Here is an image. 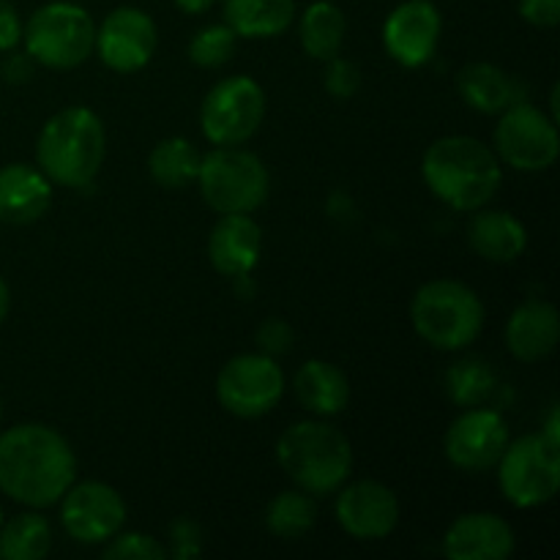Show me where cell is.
<instances>
[{
    "mask_svg": "<svg viewBox=\"0 0 560 560\" xmlns=\"http://www.w3.org/2000/svg\"><path fill=\"white\" fill-rule=\"evenodd\" d=\"M77 479L69 441L47 424H16L0 435V492L33 509L63 498Z\"/></svg>",
    "mask_w": 560,
    "mask_h": 560,
    "instance_id": "obj_1",
    "label": "cell"
},
{
    "mask_svg": "<svg viewBox=\"0 0 560 560\" xmlns=\"http://www.w3.org/2000/svg\"><path fill=\"white\" fill-rule=\"evenodd\" d=\"M421 175L432 195L454 211H479L492 202L503 180L501 159L490 145L465 135L441 137L427 148Z\"/></svg>",
    "mask_w": 560,
    "mask_h": 560,
    "instance_id": "obj_2",
    "label": "cell"
},
{
    "mask_svg": "<svg viewBox=\"0 0 560 560\" xmlns=\"http://www.w3.org/2000/svg\"><path fill=\"white\" fill-rule=\"evenodd\" d=\"M104 148L107 135L102 118L88 107H66L44 124L36 142V162L52 184L85 189L102 170Z\"/></svg>",
    "mask_w": 560,
    "mask_h": 560,
    "instance_id": "obj_3",
    "label": "cell"
},
{
    "mask_svg": "<svg viewBox=\"0 0 560 560\" xmlns=\"http://www.w3.org/2000/svg\"><path fill=\"white\" fill-rule=\"evenodd\" d=\"M277 463L312 498L334 495L353 470L350 441L326 421L290 424L277 441Z\"/></svg>",
    "mask_w": 560,
    "mask_h": 560,
    "instance_id": "obj_4",
    "label": "cell"
},
{
    "mask_svg": "<svg viewBox=\"0 0 560 560\" xmlns=\"http://www.w3.org/2000/svg\"><path fill=\"white\" fill-rule=\"evenodd\" d=\"M416 334L438 350H463L485 326V304L457 279H435L416 290L410 304Z\"/></svg>",
    "mask_w": 560,
    "mask_h": 560,
    "instance_id": "obj_5",
    "label": "cell"
},
{
    "mask_svg": "<svg viewBox=\"0 0 560 560\" xmlns=\"http://www.w3.org/2000/svg\"><path fill=\"white\" fill-rule=\"evenodd\" d=\"M22 42L36 63L58 71L77 69L96 47V22L82 5L55 0L22 25Z\"/></svg>",
    "mask_w": 560,
    "mask_h": 560,
    "instance_id": "obj_6",
    "label": "cell"
},
{
    "mask_svg": "<svg viewBox=\"0 0 560 560\" xmlns=\"http://www.w3.org/2000/svg\"><path fill=\"white\" fill-rule=\"evenodd\" d=\"M202 200L224 213H252L268 200L271 175L260 156L238 145H217L206 153L197 173Z\"/></svg>",
    "mask_w": 560,
    "mask_h": 560,
    "instance_id": "obj_7",
    "label": "cell"
},
{
    "mask_svg": "<svg viewBox=\"0 0 560 560\" xmlns=\"http://www.w3.org/2000/svg\"><path fill=\"white\" fill-rule=\"evenodd\" d=\"M498 481L506 501L517 509H536L550 503L560 487V448L541 435H525L509 441L498 459Z\"/></svg>",
    "mask_w": 560,
    "mask_h": 560,
    "instance_id": "obj_8",
    "label": "cell"
},
{
    "mask_svg": "<svg viewBox=\"0 0 560 560\" xmlns=\"http://www.w3.org/2000/svg\"><path fill=\"white\" fill-rule=\"evenodd\" d=\"M266 118V93L252 77L235 74L217 82L202 98L200 126L213 145H244Z\"/></svg>",
    "mask_w": 560,
    "mask_h": 560,
    "instance_id": "obj_9",
    "label": "cell"
},
{
    "mask_svg": "<svg viewBox=\"0 0 560 560\" xmlns=\"http://www.w3.org/2000/svg\"><path fill=\"white\" fill-rule=\"evenodd\" d=\"M558 124L528 102H514L495 126V156L520 173H541L558 162Z\"/></svg>",
    "mask_w": 560,
    "mask_h": 560,
    "instance_id": "obj_10",
    "label": "cell"
},
{
    "mask_svg": "<svg viewBox=\"0 0 560 560\" xmlns=\"http://www.w3.org/2000/svg\"><path fill=\"white\" fill-rule=\"evenodd\" d=\"M284 394V375L277 359L266 353H241L222 366L217 397L238 419H260Z\"/></svg>",
    "mask_w": 560,
    "mask_h": 560,
    "instance_id": "obj_11",
    "label": "cell"
},
{
    "mask_svg": "<svg viewBox=\"0 0 560 560\" xmlns=\"http://www.w3.org/2000/svg\"><path fill=\"white\" fill-rule=\"evenodd\" d=\"M58 503L63 530L80 545H102L124 530V498L104 481H74Z\"/></svg>",
    "mask_w": 560,
    "mask_h": 560,
    "instance_id": "obj_12",
    "label": "cell"
},
{
    "mask_svg": "<svg viewBox=\"0 0 560 560\" xmlns=\"http://www.w3.org/2000/svg\"><path fill=\"white\" fill-rule=\"evenodd\" d=\"M509 441V424L498 410L487 408H470L463 416L452 421L443 438V452L452 465L459 470H490L495 468L498 459L506 452Z\"/></svg>",
    "mask_w": 560,
    "mask_h": 560,
    "instance_id": "obj_13",
    "label": "cell"
},
{
    "mask_svg": "<svg viewBox=\"0 0 560 560\" xmlns=\"http://www.w3.org/2000/svg\"><path fill=\"white\" fill-rule=\"evenodd\" d=\"M159 31L151 14L135 5H120L104 16L102 27H96V52L113 71L135 74L151 63L156 52Z\"/></svg>",
    "mask_w": 560,
    "mask_h": 560,
    "instance_id": "obj_14",
    "label": "cell"
},
{
    "mask_svg": "<svg viewBox=\"0 0 560 560\" xmlns=\"http://www.w3.org/2000/svg\"><path fill=\"white\" fill-rule=\"evenodd\" d=\"M443 20L432 0H405L383 25L386 52L405 69H421L430 63L441 42Z\"/></svg>",
    "mask_w": 560,
    "mask_h": 560,
    "instance_id": "obj_15",
    "label": "cell"
},
{
    "mask_svg": "<svg viewBox=\"0 0 560 560\" xmlns=\"http://www.w3.org/2000/svg\"><path fill=\"white\" fill-rule=\"evenodd\" d=\"M337 523L353 539H386L399 523V501L381 481H355L339 487Z\"/></svg>",
    "mask_w": 560,
    "mask_h": 560,
    "instance_id": "obj_16",
    "label": "cell"
},
{
    "mask_svg": "<svg viewBox=\"0 0 560 560\" xmlns=\"http://www.w3.org/2000/svg\"><path fill=\"white\" fill-rule=\"evenodd\" d=\"M514 545L512 525L490 512L463 514L443 536V552L452 560H506Z\"/></svg>",
    "mask_w": 560,
    "mask_h": 560,
    "instance_id": "obj_17",
    "label": "cell"
},
{
    "mask_svg": "<svg viewBox=\"0 0 560 560\" xmlns=\"http://www.w3.org/2000/svg\"><path fill=\"white\" fill-rule=\"evenodd\" d=\"M262 252V233L249 213H224L208 238V257L222 277H249Z\"/></svg>",
    "mask_w": 560,
    "mask_h": 560,
    "instance_id": "obj_18",
    "label": "cell"
},
{
    "mask_svg": "<svg viewBox=\"0 0 560 560\" xmlns=\"http://www.w3.org/2000/svg\"><path fill=\"white\" fill-rule=\"evenodd\" d=\"M52 206V180L31 164L0 167V222L33 224Z\"/></svg>",
    "mask_w": 560,
    "mask_h": 560,
    "instance_id": "obj_19",
    "label": "cell"
},
{
    "mask_svg": "<svg viewBox=\"0 0 560 560\" xmlns=\"http://www.w3.org/2000/svg\"><path fill=\"white\" fill-rule=\"evenodd\" d=\"M560 317L547 301H525L512 312L506 323V348L514 359L539 361L558 348Z\"/></svg>",
    "mask_w": 560,
    "mask_h": 560,
    "instance_id": "obj_20",
    "label": "cell"
},
{
    "mask_svg": "<svg viewBox=\"0 0 560 560\" xmlns=\"http://www.w3.org/2000/svg\"><path fill=\"white\" fill-rule=\"evenodd\" d=\"M468 241L479 257L490 262H512L528 246V230L509 211H481L468 228Z\"/></svg>",
    "mask_w": 560,
    "mask_h": 560,
    "instance_id": "obj_21",
    "label": "cell"
},
{
    "mask_svg": "<svg viewBox=\"0 0 560 560\" xmlns=\"http://www.w3.org/2000/svg\"><path fill=\"white\" fill-rule=\"evenodd\" d=\"M293 388L304 410L315 416H337L348 408V377L328 361L310 359L306 364H301V370L295 372Z\"/></svg>",
    "mask_w": 560,
    "mask_h": 560,
    "instance_id": "obj_22",
    "label": "cell"
},
{
    "mask_svg": "<svg viewBox=\"0 0 560 560\" xmlns=\"http://www.w3.org/2000/svg\"><path fill=\"white\" fill-rule=\"evenodd\" d=\"M457 91L468 107L485 115H501L520 102V85L514 77L492 63H468L457 74Z\"/></svg>",
    "mask_w": 560,
    "mask_h": 560,
    "instance_id": "obj_23",
    "label": "cell"
},
{
    "mask_svg": "<svg viewBox=\"0 0 560 560\" xmlns=\"http://www.w3.org/2000/svg\"><path fill=\"white\" fill-rule=\"evenodd\" d=\"M295 20V0H224V22L238 38H273Z\"/></svg>",
    "mask_w": 560,
    "mask_h": 560,
    "instance_id": "obj_24",
    "label": "cell"
},
{
    "mask_svg": "<svg viewBox=\"0 0 560 560\" xmlns=\"http://www.w3.org/2000/svg\"><path fill=\"white\" fill-rule=\"evenodd\" d=\"M345 33H348V22H345L342 9L331 0H315L301 14L299 36L301 47L310 58L331 60L334 55H339L345 44Z\"/></svg>",
    "mask_w": 560,
    "mask_h": 560,
    "instance_id": "obj_25",
    "label": "cell"
},
{
    "mask_svg": "<svg viewBox=\"0 0 560 560\" xmlns=\"http://www.w3.org/2000/svg\"><path fill=\"white\" fill-rule=\"evenodd\" d=\"M200 162V151L186 137H167L148 156V173L162 189H184L197 180Z\"/></svg>",
    "mask_w": 560,
    "mask_h": 560,
    "instance_id": "obj_26",
    "label": "cell"
},
{
    "mask_svg": "<svg viewBox=\"0 0 560 560\" xmlns=\"http://www.w3.org/2000/svg\"><path fill=\"white\" fill-rule=\"evenodd\" d=\"M52 550V528L47 517L36 512L16 514L0 525V558L3 560H42Z\"/></svg>",
    "mask_w": 560,
    "mask_h": 560,
    "instance_id": "obj_27",
    "label": "cell"
},
{
    "mask_svg": "<svg viewBox=\"0 0 560 560\" xmlns=\"http://www.w3.org/2000/svg\"><path fill=\"white\" fill-rule=\"evenodd\" d=\"M317 506L315 498L304 490H288L273 498L266 509V528L277 539L293 541L315 528Z\"/></svg>",
    "mask_w": 560,
    "mask_h": 560,
    "instance_id": "obj_28",
    "label": "cell"
},
{
    "mask_svg": "<svg viewBox=\"0 0 560 560\" xmlns=\"http://www.w3.org/2000/svg\"><path fill=\"white\" fill-rule=\"evenodd\" d=\"M446 392L459 408H476L495 392V375L485 361H459L446 372Z\"/></svg>",
    "mask_w": 560,
    "mask_h": 560,
    "instance_id": "obj_29",
    "label": "cell"
},
{
    "mask_svg": "<svg viewBox=\"0 0 560 560\" xmlns=\"http://www.w3.org/2000/svg\"><path fill=\"white\" fill-rule=\"evenodd\" d=\"M235 42H238V36H235V31L228 22L224 25L202 27L189 42V60L200 66V69H219V66H224L233 58Z\"/></svg>",
    "mask_w": 560,
    "mask_h": 560,
    "instance_id": "obj_30",
    "label": "cell"
},
{
    "mask_svg": "<svg viewBox=\"0 0 560 560\" xmlns=\"http://www.w3.org/2000/svg\"><path fill=\"white\" fill-rule=\"evenodd\" d=\"M104 558L109 560H162L167 558V547L159 545L148 534H115L109 539Z\"/></svg>",
    "mask_w": 560,
    "mask_h": 560,
    "instance_id": "obj_31",
    "label": "cell"
},
{
    "mask_svg": "<svg viewBox=\"0 0 560 560\" xmlns=\"http://www.w3.org/2000/svg\"><path fill=\"white\" fill-rule=\"evenodd\" d=\"M170 556L178 560H191L202 556V528L197 520L178 517L170 525Z\"/></svg>",
    "mask_w": 560,
    "mask_h": 560,
    "instance_id": "obj_32",
    "label": "cell"
},
{
    "mask_svg": "<svg viewBox=\"0 0 560 560\" xmlns=\"http://www.w3.org/2000/svg\"><path fill=\"white\" fill-rule=\"evenodd\" d=\"M326 91L331 93L334 98H353L361 88V71L359 66L350 63V60L334 55L331 60H326Z\"/></svg>",
    "mask_w": 560,
    "mask_h": 560,
    "instance_id": "obj_33",
    "label": "cell"
},
{
    "mask_svg": "<svg viewBox=\"0 0 560 560\" xmlns=\"http://www.w3.org/2000/svg\"><path fill=\"white\" fill-rule=\"evenodd\" d=\"M257 342H260L262 353L277 359V355L288 353L293 348V328L284 320H266L257 331Z\"/></svg>",
    "mask_w": 560,
    "mask_h": 560,
    "instance_id": "obj_34",
    "label": "cell"
},
{
    "mask_svg": "<svg viewBox=\"0 0 560 560\" xmlns=\"http://www.w3.org/2000/svg\"><path fill=\"white\" fill-rule=\"evenodd\" d=\"M520 16L534 27H556L560 22V0H520Z\"/></svg>",
    "mask_w": 560,
    "mask_h": 560,
    "instance_id": "obj_35",
    "label": "cell"
},
{
    "mask_svg": "<svg viewBox=\"0 0 560 560\" xmlns=\"http://www.w3.org/2000/svg\"><path fill=\"white\" fill-rule=\"evenodd\" d=\"M22 42V22L9 0H0V52H9Z\"/></svg>",
    "mask_w": 560,
    "mask_h": 560,
    "instance_id": "obj_36",
    "label": "cell"
},
{
    "mask_svg": "<svg viewBox=\"0 0 560 560\" xmlns=\"http://www.w3.org/2000/svg\"><path fill=\"white\" fill-rule=\"evenodd\" d=\"M3 77L9 82H25L31 77V55H11V58H5Z\"/></svg>",
    "mask_w": 560,
    "mask_h": 560,
    "instance_id": "obj_37",
    "label": "cell"
},
{
    "mask_svg": "<svg viewBox=\"0 0 560 560\" xmlns=\"http://www.w3.org/2000/svg\"><path fill=\"white\" fill-rule=\"evenodd\" d=\"M539 435L545 438V441L550 443V446L560 448V408H558V405L550 410V419H547L545 430H541Z\"/></svg>",
    "mask_w": 560,
    "mask_h": 560,
    "instance_id": "obj_38",
    "label": "cell"
},
{
    "mask_svg": "<svg viewBox=\"0 0 560 560\" xmlns=\"http://www.w3.org/2000/svg\"><path fill=\"white\" fill-rule=\"evenodd\" d=\"M184 14H206L217 0H173Z\"/></svg>",
    "mask_w": 560,
    "mask_h": 560,
    "instance_id": "obj_39",
    "label": "cell"
},
{
    "mask_svg": "<svg viewBox=\"0 0 560 560\" xmlns=\"http://www.w3.org/2000/svg\"><path fill=\"white\" fill-rule=\"evenodd\" d=\"M9 310H11V290L9 284H5V279L0 277V323L9 317Z\"/></svg>",
    "mask_w": 560,
    "mask_h": 560,
    "instance_id": "obj_40",
    "label": "cell"
},
{
    "mask_svg": "<svg viewBox=\"0 0 560 560\" xmlns=\"http://www.w3.org/2000/svg\"><path fill=\"white\" fill-rule=\"evenodd\" d=\"M0 419H3V399H0Z\"/></svg>",
    "mask_w": 560,
    "mask_h": 560,
    "instance_id": "obj_41",
    "label": "cell"
},
{
    "mask_svg": "<svg viewBox=\"0 0 560 560\" xmlns=\"http://www.w3.org/2000/svg\"><path fill=\"white\" fill-rule=\"evenodd\" d=\"M0 525H3V509H0Z\"/></svg>",
    "mask_w": 560,
    "mask_h": 560,
    "instance_id": "obj_42",
    "label": "cell"
}]
</instances>
